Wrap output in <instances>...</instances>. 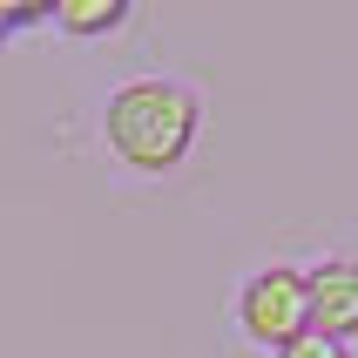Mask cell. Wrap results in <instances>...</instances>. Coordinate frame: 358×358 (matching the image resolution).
<instances>
[{
    "instance_id": "cell-1",
    "label": "cell",
    "mask_w": 358,
    "mask_h": 358,
    "mask_svg": "<svg viewBox=\"0 0 358 358\" xmlns=\"http://www.w3.org/2000/svg\"><path fill=\"white\" fill-rule=\"evenodd\" d=\"M203 129V95L176 75H129L101 101V142L122 169L169 176Z\"/></svg>"
},
{
    "instance_id": "cell-2",
    "label": "cell",
    "mask_w": 358,
    "mask_h": 358,
    "mask_svg": "<svg viewBox=\"0 0 358 358\" xmlns=\"http://www.w3.org/2000/svg\"><path fill=\"white\" fill-rule=\"evenodd\" d=\"M237 331L257 352H278L298 331H311V304H304V264H264L237 284Z\"/></svg>"
},
{
    "instance_id": "cell-3",
    "label": "cell",
    "mask_w": 358,
    "mask_h": 358,
    "mask_svg": "<svg viewBox=\"0 0 358 358\" xmlns=\"http://www.w3.org/2000/svg\"><path fill=\"white\" fill-rule=\"evenodd\" d=\"M304 304H311V331L318 338H358V257H318L304 264Z\"/></svg>"
},
{
    "instance_id": "cell-4",
    "label": "cell",
    "mask_w": 358,
    "mask_h": 358,
    "mask_svg": "<svg viewBox=\"0 0 358 358\" xmlns=\"http://www.w3.org/2000/svg\"><path fill=\"white\" fill-rule=\"evenodd\" d=\"M48 20H55L68 41H108V34H122V27L136 20V7H129V0H55Z\"/></svg>"
},
{
    "instance_id": "cell-5",
    "label": "cell",
    "mask_w": 358,
    "mask_h": 358,
    "mask_svg": "<svg viewBox=\"0 0 358 358\" xmlns=\"http://www.w3.org/2000/svg\"><path fill=\"white\" fill-rule=\"evenodd\" d=\"M271 358H352V345H338V338H318V331H298L291 345H278Z\"/></svg>"
},
{
    "instance_id": "cell-6",
    "label": "cell",
    "mask_w": 358,
    "mask_h": 358,
    "mask_svg": "<svg viewBox=\"0 0 358 358\" xmlns=\"http://www.w3.org/2000/svg\"><path fill=\"white\" fill-rule=\"evenodd\" d=\"M55 0H0V34H14V27H41Z\"/></svg>"
},
{
    "instance_id": "cell-7",
    "label": "cell",
    "mask_w": 358,
    "mask_h": 358,
    "mask_svg": "<svg viewBox=\"0 0 358 358\" xmlns=\"http://www.w3.org/2000/svg\"><path fill=\"white\" fill-rule=\"evenodd\" d=\"M0 55H7V34H0Z\"/></svg>"
}]
</instances>
